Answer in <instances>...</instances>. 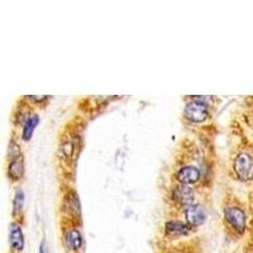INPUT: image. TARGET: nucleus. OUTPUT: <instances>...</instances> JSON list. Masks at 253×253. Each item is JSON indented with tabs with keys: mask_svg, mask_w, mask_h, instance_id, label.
Instances as JSON below:
<instances>
[{
	"mask_svg": "<svg viewBox=\"0 0 253 253\" xmlns=\"http://www.w3.org/2000/svg\"><path fill=\"white\" fill-rule=\"evenodd\" d=\"M184 115L191 123H203L209 117V105L203 99H194L186 103Z\"/></svg>",
	"mask_w": 253,
	"mask_h": 253,
	"instance_id": "obj_1",
	"label": "nucleus"
},
{
	"mask_svg": "<svg viewBox=\"0 0 253 253\" xmlns=\"http://www.w3.org/2000/svg\"><path fill=\"white\" fill-rule=\"evenodd\" d=\"M234 172L242 181L253 178V157L248 153H239L234 160Z\"/></svg>",
	"mask_w": 253,
	"mask_h": 253,
	"instance_id": "obj_2",
	"label": "nucleus"
},
{
	"mask_svg": "<svg viewBox=\"0 0 253 253\" xmlns=\"http://www.w3.org/2000/svg\"><path fill=\"white\" fill-rule=\"evenodd\" d=\"M224 218L229 223V225L236 230L238 234H243L246 232V213L238 207H227L224 209Z\"/></svg>",
	"mask_w": 253,
	"mask_h": 253,
	"instance_id": "obj_3",
	"label": "nucleus"
},
{
	"mask_svg": "<svg viewBox=\"0 0 253 253\" xmlns=\"http://www.w3.org/2000/svg\"><path fill=\"white\" fill-rule=\"evenodd\" d=\"M185 218L190 227H200L207 220V213L200 204H191L185 209Z\"/></svg>",
	"mask_w": 253,
	"mask_h": 253,
	"instance_id": "obj_4",
	"label": "nucleus"
},
{
	"mask_svg": "<svg viewBox=\"0 0 253 253\" xmlns=\"http://www.w3.org/2000/svg\"><path fill=\"white\" fill-rule=\"evenodd\" d=\"M9 245L14 252H22L24 248L23 229L17 221H13L9 225Z\"/></svg>",
	"mask_w": 253,
	"mask_h": 253,
	"instance_id": "obj_5",
	"label": "nucleus"
},
{
	"mask_svg": "<svg viewBox=\"0 0 253 253\" xmlns=\"http://www.w3.org/2000/svg\"><path fill=\"white\" fill-rule=\"evenodd\" d=\"M172 196L178 204L181 205H189L194 204V200H195V191L190 185H184L178 184L177 186H175L172 191Z\"/></svg>",
	"mask_w": 253,
	"mask_h": 253,
	"instance_id": "obj_6",
	"label": "nucleus"
},
{
	"mask_svg": "<svg viewBox=\"0 0 253 253\" xmlns=\"http://www.w3.org/2000/svg\"><path fill=\"white\" fill-rule=\"evenodd\" d=\"M63 242H65V246H66V248L70 252L76 253L83 248V234L76 228H70L66 233H65V236H63Z\"/></svg>",
	"mask_w": 253,
	"mask_h": 253,
	"instance_id": "obj_7",
	"label": "nucleus"
},
{
	"mask_svg": "<svg viewBox=\"0 0 253 253\" xmlns=\"http://www.w3.org/2000/svg\"><path fill=\"white\" fill-rule=\"evenodd\" d=\"M176 177H177L178 182L184 185H191L195 184V182L199 181L200 178V170L195 166H184L181 167L180 170L176 173Z\"/></svg>",
	"mask_w": 253,
	"mask_h": 253,
	"instance_id": "obj_8",
	"label": "nucleus"
},
{
	"mask_svg": "<svg viewBox=\"0 0 253 253\" xmlns=\"http://www.w3.org/2000/svg\"><path fill=\"white\" fill-rule=\"evenodd\" d=\"M190 225L186 223H182L180 220H170L165 225V233L169 238H178V237H185L190 233Z\"/></svg>",
	"mask_w": 253,
	"mask_h": 253,
	"instance_id": "obj_9",
	"label": "nucleus"
},
{
	"mask_svg": "<svg viewBox=\"0 0 253 253\" xmlns=\"http://www.w3.org/2000/svg\"><path fill=\"white\" fill-rule=\"evenodd\" d=\"M24 175V158L23 156H18L14 160L9 161L8 176L13 181H19Z\"/></svg>",
	"mask_w": 253,
	"mask_h": 253,
	"instance_id": "obj_10",
	"label": "nucleus"
},
{
	"mask_svg": "<svg viewBox=\"0 0 253 253\" xmlns=\"http://www.w3.org/2000/svg\"><path fill=\"white\" fill-rule=\"evenodd\" d=\"M38 123H40V117L37 114L28 115L24 121L23 129H22V138L23 141H29L33 135V132L37 128Z\"/></svg>",
	"mask_w": 253,
	"mask_h": 253,
	"instance_id": "obj_11",
	"label": "nucleus"
},
{
	"mask_svg": "<svg viewBox=\"0 0 253 253\" xmlns=\"http://www.w3.org/2000/svg\"><path fill=\"white\" fill-rule=\"evenodd\" d=\"M65 209L69 210V213L71 215L79 216L81 213V208H80V202H79V198L76 195V193L71 191L70 195L66 198V202H65Z\"/></svg>",
	"mask_w": 253,
	"mask_h": 253,
	"instance_id": "obj_12",
	"label": "nucleus"
},
{
	"mask_svg": "<svg viewBox=\"0 0 253 253\" xmlns=\"http://www.w3.org/2000/svg\"><path fill=\"white\" fill-rule=\"evenodd\" d=\"M24 207V193L22 189H17L13 199V215L22 213Z\"/></svg>",
	"mask_w": 253,
	"mask_h": 253,
	"instance_id": "obj_13",
	"label": "nucleus"
},
{
	"mask_svg": "<svg viewBox=\"0 0 253 253\" xmlns=\"http://www.w3.org/2000/svg\"><path fill=\"white\" fill-rule=\"evenodd\" d=\"M20 147L15 143L14 141H10L9 142V148H8V156H9V160H14L17 158L18 156H20Z\"/></svg>",
	"mask_w": 253,
	"mask_h": 253,
	"instance_id": "obj_14",
	"label": "nucleus"
},
{
	"mask_svg": "<svg viewBox=\"0 0 253 253\" xmlns=\"http://www.w3.org/2000/svg\"><path fill=\"white\" fill-rule=\"evenodd\" d=\"M61 153L63 155V157H71L72 152H74V143L71 141L63 142L62 146H61Z\"/></svg>",
	"mask_w": 253,
	"mask_h": 253,
	"instance_id": "obj_15",
	"label": "nucleus"
},
{
	"mask_svg": "<svg viewBox=\"0 0 253 253\" xmlns=\"http://www.w3.org/2000/svg\"><path fill=\"white\" fill-rule=\"evenodd\" d=\"M38 253H48V247H47L46 241H42L40 245V251Z\"/></svg>",
	"mask_w": 253,
	"mask_h": 253,
	"instance_id": "obj_16",
	"label": "nucleus"
}]
</instances>
